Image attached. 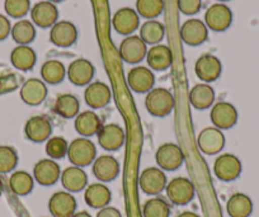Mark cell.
Listing matches in <instances>:
<instances>
[{"mask_svg": "<svg viewBox=\"0 0 259 217\" xmlns=\"http://www.w3.org/2000/svg\"><path fill=\"white\" fill-rule=\"evenodd\" d=\"M145 107L151 116L165 117L173 112L176 99L165 88H154L146 94Z\"/></svg>", "mask_w": 259, "mask_h": 217, "instance_id": "6da1fadb", "label": "cell"}, {"mask_svg": "<svg viewBox=\"0 0 259 217\" xmlns=\"http://www.w3.org/2000/svg\"><path fill=\"white\" fill-rule=\"evenodd\" d=\"M73 165L84 168L93 164L97 159V148L93 141L87 137H78L69 144L68 155Z\"/></svg>", "mask_w": 259, "mask_h": 217, "instance_id": "7a4b0ae2", "label": "cell"}, {"mask_svg": "<svg viewBox=\"0 0 259 217\" xmlns=\"http://www.w3.org/2000/svg\"><path fill=\"white\" fill-rule=\"evenodd\" d=\"M165 192L171 203L177 204V206H184L194 198L196 188L188 178L177 177L168 182Z\"/></svg>", "mask_w": 259, "mask_h": 217, "instance_id": "3957f363", "label": "cell"}, {"mask_svg": "<svg viewBox=\"0 0 259 217\" xmlns=\"http://www.w3.org/2000/svg\"><path fill=\"white\" fill-rule=\"evenodd\" d=\"M155 160L161 170L174 171L183 165L184 154L174 142H165L156 150Z\"/></svg>", "mask_w": 259, "mask_h": 217, "instance_id": "277c9868", "label": "cell"}, {"mask_svg": "<svg viewBox=\"0 0 259 217\" xmlns=\"http://www.w3.org/2000/svg\"><path fill=\"white\" fill-rule=\"evenodd\" d=\"M233 23V12L226 4H212L205 13V24L213 32H225Z\"/></svg>", "mask_w": 259, "mask_h": 217, "instance_id": "5b68a950", "label": "cell"}, {"mask_svg": "<svg viewBox=\"0 0 259 217\" xmlns=\"http://www.w3.org/2000/svg\"><path fill=\"white\" fill-rule=\"evenodd\" d=\"M146 54H148V45L141 39L140 36L136 34L127 36L119 45V56L127 64H139L146 59Z\"/></svg>", "mask_w": 259, "mask_h": 217, "instance_id": "8992f818", "label": "cell"}, {"mask_svg": "<svg viewBox=\"0 0 259 217\" xmlns=\"http://www.w3.org/2000/svg\"><path fill=\"white\" fill-rule=\"evenodd\" d=\"M141 191L149 196H158L161 192L165 191L166 184H168V179H166L165 173L161 170L160 168L156 166H150V168L144 169L141 173L140 179Z\"/></svg>", "mask_w": 259, "mask_h": 217, "instance_id": "52a82bcc", "label": "cell"}, {"mask_svg": "<svg viewBox=\"0 0 259 217\" xmlns=\"http://www.w3.org/2000/svg\"><path fill=\"white\" fill-rule=\"evenodd\" d=\"M241 161L234 154L226 153L218 156L213 164V173L223 182H233L241 174Z\"/></svg>", "mask_w": 259, "mask_h": 217, "instance_id": "ba28073f", "label": "cell"}, {"mask_svg": "<svg viewBox=\"0 0 259 217\" xmlns=\"http://www.w3.org/2000/svg\"><path fill=\"white\" fill-rule=\"evenodd\" d=\"M194 72H196L197 78L203 83H212L221 76L223 65L215 55L205 54L198 57L196 64H194Z\"/></svg>", "mask_w": 259, "mask_h": 217, "instance_id": "9c48e42d", "label": "cell"}, {"mask_svg": "<svg viewBox=\"0 0 259 217\" xmlns=\"http://www.w3.org/2000/svg\"><path fill=\"white\" fill-rule=\"evenodd\" d=\"M181 38L188 46H200V45L205 44L208 38L207 26L201 19H188L181 27Z\"/></svg>", "mask_w": 259, "mask_h": 217, "instance_id": "30bf717a", "label": "cell"}, {"mask_svg": "<svg viewBox=\"0 0 259 217\" xmlns=\"http://www.w3.org/2000/svg\"><path fill=\"white\" fill-rule=\"evenodd\" d=\"M99 146L106 151H117L123 146L126 134L124 129L117 123L103 124L97 134Z\"/></svg>", "mask_w": 259, "mask_h": 217, "instance_id": "8fae6325", "label": "cell"}, {"mask_svg": "<svg viewBox=\"0 0 259 217\" xmlns=\"http://www.w3.org/2000/svg\"><path fill=\"white\" fill-rule=\"evenodd\" d=\"M200 150L206 155H216L225 146V135L216 127H206L197 137Z\"/></svg>", "mask_w": 259, "mask_h": 217, "instance_id": "7c38bea8", "label": "cell"}, {"mask_svg": "<svg viewBox=\"0 0 259 217\" xmlns=\"http://www.w3.org/2000/svg\"><path fill=\"white\" fill-rule=\"evenodd\" d=\"M76 199L70 192H55L49 199V209L52 217H71L76 212Z\"/></svg>", "mask_w": 259, "mask_h": 217, "instance_id": "4fadbf2b", "label": "cell"}, {"mask_svg": "<svg viewBox=\"0 0 259 217\" xmlns=\"http://www.w3.org/2000/svg\"><path fill=\"white\" fill-rule=\"evenodd\" d=\"M211 122L219 129H229L238 122V111L229 102H219L213 104L210 112Z\"/></svg>", "mask_w": 259, "mask_h": 217, "instance_id": "5bb4252c", "label": "cell"}, {"mask_svg": "<svg viewBox=\"0 0 259 217\" xmlns=\"http://www.w3.org/2000/svg\"><path fill=\"white\" fill-rule=\"evenodd\" d=\"M114 31L122 36H131L140 27V16L133 8L124 7L118 9L112 18Z\"/></svg>", "mask_w": 259, "mask_h": 217, "instance_id": "9a60e30c", "label": "cell"}, {"mask_svg": "<svg viewBox=\"0 0 259 217\" xmlns=\"http://www.w3.org/2000/svg\"><path fill=\"white\" fill-rule=\"evenodd\" d=\"M94 74H96L94 65L87 59L74 60L66 70V76L69 78V81L76 86L89 85L93 80Z\"/></svg>", "mask_w": 259, "mask_h": 217, "instance_id": "2e32d148", "label": "cell"}, {"mask_svg": "<svg viewBox=\"0 0 259 217\" xmlns=\"http://www.w3.org/2000/svg\"><path fill=\"white\" fill-rule=\"evenodd\" d=\"M78 39V28L69 21H59L51 27L50 41L52 45L61 49L73 46Z\"/></svg>", "mask_w": 259, "mask_h": 217, "instance_id": "e0dca14e", "label": "cell"}, {"mask_svg": "<svg viewBox=\"0 0 259 217\" xmlns=\"http://www.w3.org/2000/svg\"><path fill=\"white\" fill-rule=\"evenodd\" d=\"M32 23L39 28H50L59 22V9L51 2H38L31 9Z\"/></svg>", "mask_w": 259, "mask_h": 217, "instance_id": "ac0fdd59", "label": "cell"}, {"mask_svg": "<svg viewBox=\"0 0 259 217\" xmlns=\"http://www.w3.org/2000/svg\"><path fill=\"white\" fill-rule=\"evenodd\" d=\"M127 83L135 93L148 94L151 89H154L155 75L149 67L136 66L127 74Z\"/></svg>", "mask_w": 259, "mask_h": 217, "instance_id": "d6986e66", "label": "cell"}, {"mask_svg": "<svg viewBox=\"0 0 259 217\" xmlns=\"http://www.w3.org/2000/svg\"><path fill=\"white\" fill-rule=\"evenodd\" d=\"M52 134V126L45 116H33L24 124V135L29 141L41 144L47 141Z\"/></svg>", "mask_w": 259, "mask_h": 217, "instance_id": "ffe728a7", "label": "cell"}, {"mask_svg": "<svg viewBox=\"0 0 259 217\" xmlns=\"http://www.w3.org/2000/svg\"><path fill=\"white\" fill-rule=\"evenodd\" d=\"M61 177L60 165L52 159H42L33 166V178L38 184L45 187L54 186Z\"/></svg>", "mask_w": 259, "mask_h": 217, "instance_id": "44dd1931", "label": "cell"}, {"mask_svg": "<svg viewBox=\"0 0 259 217\" xmlns=\"http://www.w3.org/2000/svg\"><path fill=\"white\" fill-rule=\"evenodd\" d=\"M93 174L102 183H109L118 177L119 163L108 154L98 156L93 163Z\"/></svg>", "mask_w": 259, "mask_h": 217, "instance_id": "7402d4cb", "label": "cell"}, {"mask_svg": "<svg viewBox=\"0 0 259 217\" xmlns=\"http://www.w3.org/2000/svg\"><path fill=\"white\" fill-rule=\"evenodd\" d=\"M112 93L109 86L103 81H94L87 85L84 92L85 103L93 109H101L109 103Z\"/></svg>", "mask_w": 259, "mask_h": 217, "instance_id": "603a6c76", "label": "cell"}, {"mask_svg": "<svg viewBox=\"0 0 259 217\" xmlns=\"http://www.w3.org/2000/svg\"><path fill=\"white\" fill-rule=\"evenodd\" d=\"M61 184L65 191L70 193H78V192L84 191L88 187V176L83 168L71 165L65 169L61 173Z\"/></svg>", "mask_w": 259, "mask_h": 217, "instance_id": "cb8c5ba5", "label": "cell"}, {"mask_svg": "<svg viewBox=\"0 0 259 217\" xmlns=\"http://www.w3.org/2000/svg\"><path fill=\"white\" fill-rule=\"evenodd\" d=\"M47 97V85L41 79H28L21 88V98L28 106H39Z\"/></svg>", "mask_w": 259, "mask_h": 217, "instance_id": "d4e9b609", "label": "cell"}, {"mask_svg": "<svg viewBox=\"0 0 259 217\" xmlns=\"http://www.w3.org/2000/svg\"><path fill=\"white\" fill-rule=\"evenodd\" d=\"M146 61L151 70L165 71L173 64V52L166 45H155L148 50Z\"/></svg>", "mask_w": 259, "mask_h": 217, "instance_id": "484cf974", "label": "cell"}, {"mask_svg": "<svg viewBox=\"0 0 259 217\" xmlns=\"http://www.w3.org/2000/svg\"><path fill=\"white\" fill-rule=\"evenodd\" d=\"M112 199V192L106 184L93 183L84 189V201L89 207L101 209L107 207Z\"/></svg>", "mask_w": 259, "mask_h": 217, "instance_id": "4316f807", "label": "cell"}, {"mask_svg": "<svg viewBox=\"0 0 259 217\" xmlns=\"http://www.w3.org/2000/svg\"><path fill=\"white\" fill-rule=\"evenodd\" d=\"M74 126L79 135L83 137H91L98 134L103 124L101 117L96 112L84 111L75 117Z\"/></svg>", "mask_w": 259, "mask_h": 217, "instance_id": "83f0119b", "label": "cell"}, {"mask_svg": "<svg viewBox=\"0 0 259 217\" xmlns=\"http://www.w3.org/2000/svg\"><path fill=\"white\" fill-rule=\"evenodd\" d=\"M189 102L198 111L210 108L215 102V91L210 84H197L189 92Z\"/></svg>", "mask_w": 259, "mask_h": 217, "instance_id": "f1b7e54d", "label": "cell"}, {"mask_svg": "<svg viewBox=\"0 0 259 217\" xmlns=\"http://www.w3.org/2000/svg\"><path fill=\"white\" fill-rule=\"evenodd\" d=\"M37 55L32 47L26 45H18L11 54V62L16 69L21 71H29L34 67Z\"/></svg>", "mask_w": 259, "mask_h": 217, "instance_id": "f546056e", "label": "cell"}, {"mask_svg": "<svg viewBox=\"0 0 259 217\" xmlns=\"http://www.w3.org/2000/svg\"><path fill=\"white\" fill-rule=\"evenodd\" d=\"M226 211L230 217H249L253 212V202L244 193H234L226 203Z\"/></svg>", "mask_w": 259, "mask_h": 217, "instance_id": "4dcf8cb0", "label": "cell"}, {"mask_svg": "<svg viewBox=\"0 0 259 217\" xmlns=\"http://www.w3.org/2000/svg\"><path fill=\"white\" fill-rule=\"evenodd\" d=\"M80 102L74 94H60L56 98L54 106V112L62 118H74L79 114Z\"/></svg>", "mask_w": 259, "mask_h": 217, "instance_id": "1f68e13d", "label": "cell"}, {"mask_svg": "<svg viewBox=\"0 0 259 217\" xmlns=\"http://www.w3.org/2000/svg\"><path fill=\"white\" fill-rule=\"evenodd\" d=\"M34 178L24 170H16L9 178V188L16 196H27L33 191Z\"/></svg>", "mask_w": 259, "mask_h": 217, "instance_id": "d6a6232c", "label": "cell"}, {"mask_svg": "<svg viewBox=\"0 0 259 217\" xmlns=\"http://www.w3.org/2000/svg\"><path fill=\"white\" fill-rule=\"evenodd\" d=\"M165 36V27L161 22L150 19L143 23L140 28V37L146 45H159Z\"/></svg>", "mask_w": 259, "mask_h": 217, "instance_id": "836d02e7", "label": "cell"}, {"mask_svg": "<svg viewBox=\"0 0 259 217\" xmlns=\"http://www.w3.org/2000/svg\"><path fill=\"white\" fill-rule=\"evenodd\" d=\"M42 80L46 84H60L66 76V69L65 65L59 60H49L45 62L41 67Z\"/></svg>", "mask_w": 259, "mask_h": 217, "instance_id": "e575fe53", "label": "cell"}, {"mask_svg": "<svg viewBox=\"0 0 259 217\" xmlns=\"http://www.w3.org/2000/svg\"><path fill=\"white\" fill-rule=\"evenodd\" d=\"M11 34L18 45L28 46L36 38V27L31 21L22 19V21H18L12 27Z\"/></svg>", "mask_w": 259, "mask_h": 217, "instance_id": "d590c367", "label": "cell"}, {"mask_svg": "<svg viewBox=\"0 0 259 217\" xmlns=\"http://www.w3.org/2000/svg\"><path fill=\"white\" fill-rule=\"evenodd\" d=\"M170 212V204L158 196L148 199L143 206L144 217H169Z\"/></svg>", "mask_w": 259, "mask_h": 217, "instance_id": "8d00e7d4", "label": "cell"}, {"mask_svg": "<svg viewBox=\"0 0 259 217\" xmlns=\"http://www.w3.org/2000/svg\"><path fill=\"white\" fill-rule=\"evenodd\" d=\"M164 7V0H136V12L148 21L158 18L163 13Z\"/></svg>", "mask_w": 259, "mask_h": 217, "instance_id": "74e56055", "label": "cell"}, {"mask_svg": "<svg viewBox=\"0 0 259 217\" xmlns=\"http://www.w3.org/2000/svg\"><path fill=\"white\" fill-rule=\"evenodd\" d=\"M45 150H46V154L49 155V158L52 159V160L62 159L64 156L68 155L69 142L62 136L50 137L46 141Z\"/></svg>", "mask_w": 259, "mask_h": 217, "instance_id": "f35d334b", "label": "cell"}, {"mask_svg": "<svg viewBox=\"0 0 259 217\" xmlns=\"http://www.w3.org/2000/svg\"><path fill=\"white\" fill-rule=\"evenodd\" d=\"M18 160L19 158L16 149L8 146V145L0 146V174L13 171L18 165Z\"/></svg>", "mask_w": 259, "mask_h": 217, "instance_id": "ab89813d", "label": "cell"}, {"mask_svg": "<svg viewBox=\"0 0 259 217\" xmlns=\"http://www.w3.org/2000/svg\"><path fill=\"white\" fill-rule=\"evenodd\" d=\"M4 9L12 18H23L31 11V0H6Z\"/></svg>", "mask_w": 259, "mask_h": 217, "instance_id": "60d3db41", "label": "cell"}, {"mask_svg": "<svg viewBox=\"0 0 259 217\" xmlns=\"http://www.w3.org/2000/svg\"><path fill=\"white\" fill-rule=\"evenodd\" d=\"M177 6L184 16H194L202 8V0H178Z\"/></svg>", "mask_w": 259, "mask_h": 217, "instance_id": "b9f144b4", "label": "cell"}, {"mask_svg": "<svg viewBox=\"0 0 259 217\" xmlns=\"http://www.w3.org/2000/svg\"><path fill=\"white\" fill-rule=\"evenodd\" d=\"M12 32L11 21L6 16L0 14V42L8 38Z\"/></svg>", "mask_w": 259, "mask_h": 217, "instance_id": "7bdbcfd3", "label": "cell"}, {"mask_svg": "<svg viewBox=\"0 0 259 217\" xmlns=\"http://www.w3.org/2000/svg\"><path fill=\"white\" fill-rule=\"evenodd\" d=\"M96 217H122V213L119 212V209L116 208V207L107 206L99 209Z\"/></svg>", "mask_w": 259, "mask_h": 217, "instance_id": "ee69618b", "label": "cell"}, {"mask_svg": "<svg viewBox=\"0 0 259 217\" xmlns=\"http://www.w3.org/2000/svg\"><path fill=\"white\" fill-rule=\"evenodd\" d=\"M177 217H200V216L192 211H184V212H181V213H179Z\"/></svg>", "mask_w": 259, "mask_h": 217, "instance_id": "f6af8a7d", "label": "cell"}, {"mask_svg": "<svg viewBox=\"0 0 259 217\" xmlns=\"http://www.w3.org/2000/svg\"><path fill=\"white\" fill-rule=\"evenodd\" d=\"M71 217H92V214L87 211H79V212H75Z\"/></svg>", "mask_w": 259, "mask_h": 217, "instance_id": "bcb514c9", "label": "cell"}, {"mask_svg": "<svg viewBox=\"0 0 259 217\" xmlns=\"http://www.w3.org/2000/svg\"><path fill=\"white\" fill-rule=\"evenodd\" d=\"M3 191H4V184H3V181H2V178H0V196L3 194Z\"/></svg>", "mask_w": 259, "mask_h": 217, "instance_id": "7dc6e473", "label": "cell"}, {"mask_svg": "<svg viewBox=\"0 0 259 217\" xmlns=\"http://www.w3.org/2000/svg\"><path fill=\"white\" fill-rule=\"evenodd\" d=\"M47 2H51V3L57 4V3H61V2H64V0H47Z\"/></svg>", "mask_w": 259, "mask_h": 217, "instance_id": "c3c4849f", "label": "cell"}, {"mask_svg": "<svg viewBox=\"0 0 259 217\" xmlns=\"http://www.w3.org/2000/svg\"><path fill=\"white\" fill-rule=\"evenodd\" d=\"M219 3H226V2H230V0H218Z\"/></svg>", "mask_w": 259, "mask_h": 217, "instance_id": "681fc988", "label": "cell"}]
</instances>
